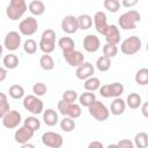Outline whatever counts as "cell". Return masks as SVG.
<instances>
[{"instance_id":"cb8c5ba5","label":"cell","mask_w":148,"mask_h":148,"mask_svg":"<svg viewBox=\"0 0 148 148\" xmlns=\"http://www.w3.org/2000/svg\"><path fill=\"white\" fill-rule=\"evenodd\" d=\"M2 64L7 69H15L18 66V57L14 53H8L3 57Z\"/></svg>"},{"instance_id":"74e56055","label":"cell","mask_w":148,"mask_h":148,"mask_svg":"<svg viewBox=\"0 0 148 148\" xmlns=\"http://www.w3.org/2000/svg\"><path fill=\"white\" fill-rule=\"evenodd\" d=\"M103 56H105V57H108V58H113V57H116L117 54H118V47H117V45H113V44H109V43H106L104 46H103Z\"/></svg>"},{"instance_id":"9c48e42d","label":"cell","mask_w":148,"mask_h":148,"mask_svg":"<svg viewBox=\"0 0 148 148\" xmlns=\"http://www.w3.org/2000/svg\"><path fill=\"white\" fill-rule=\"evenodd\" d=\"M38 30V21L34 16H28L18 23V32L23 36H32Z\"/></svg>"},{"instance_id":"e0dca14e","label":"cell","mask_w":148,"mask_h":148,"mask_svg":"<svg viewBox=\"0 0 148 148\" xmlns=\"http://www.w3.org/2000/svg\"><path fill=\"white\" fill-rule=\"evenodd\" d=\"M61 29H62L64 32H66L68 35L75 34L79 30L76 16H74V15H66L62 18V21H61Z\"/></svg>"},{"instance_id":"f6af8a7d","label":"cell","mask_w":148,"mask_h":148,"mask_svg":"<svg viewBox=\"0 0 148 148\" xmlns=\"http://www.w3.org/2000/svg\"><path fill=\"white\" fill-rule=\"evenodd\" d=\"M7 77V68L5 67H0V82L5 81Z\"/></svg>"},{"instance_id":"ac0fdd59","label":"cell","mask_w":148,"mask_h":148,"mask_svg":"<svg viewBox=\"0 0 148 148\" xmlns=\"http://www.w3.org/2000/svg\"><path fill=\"white\" fill-rule=\"evenodd\" d=\"M92 18H94L92 21H94V25H95L96 31L98 34H101V35H104L105 31H106V29H108V25H109L105 13L102 12V10L96 12Z\"/></svg>"},{"instance_id":"ffe728a7","label":"cell","mask_w":148,"mask_h":148,"mask_svg":"<svg viewBox=\"0 0 148 148\" xmlns=\"http://www.w3.org/2000/svg\"><path fill=\"white\" fill-rule=\"evenodd\" d=\"M43 121L46 126L53 127L58 124V112L54 109H46L43 110Z\"/></svg>"},{"instance_id":"52a82bcc","label":"cell","mask_w":148,"mask_h":148,"mask_svg":"<svg viewBox=\"0 0 148 148\" xmlns=\"http://www.w3.org/2000/svg\"><path fill=\"white\" fill-rule=\"evenodd\" d=\"M88 111H89V114L98 121H105L110 116V110L105 106L104 103L97 99L88 106Z\"/></svg>"},{"instance_id":"44dd1931","label":"cell","mask_w":148,"mask_h":148,"mask_svg":"<svg viewBox=\"0 0 148 148\" xmlns=\"http://www.w3.org/2000/svg\"><path fill=\"white\" fill-rule=\"evenodd\" d=\"M126 109V103L123 98L120 97H116L113 99V102H111V106H110V112L113 116H120L125 112Z\"/></svg>"},{"instance_id":"5b68a950","label":"cell","mask_w":148,"mask_h":148,"mask_svg":"<svg viewBox=\"0 0 148 148\" xmlns=\"http://www.w3.org/2000/svg\"><path fill=\"white\" fill-rule=\"evenodd\" d=\"M23 108L29 111L31 114L38 116L40 113H43L44 110V103L43 101L36 96V95H28L23 97Z\"/></svg>"},{"instance_id":"83f0119b","label":"cell","mask_w":148,"mask_h":148,"mask_svg":"<svg viewBox=\"0 0 148 148\" xmlns=\"http://www.w3.org/2000/svg\"><path fill=\"white\" fill-rule=\"evenodd\" d=\"M83 87L87 91H96L99 89L101 87V80L96 76H90L88 79L84 80V83H83Z\"/></svg>"},{"instance_id":"836d02e7","label":"cell","mask_w":148,"mask_h":148,"mask_svg":"<svg viewBox=\"0 0 148 148\" xmlns=\"http://www.w3.org/2000/svg\"><path fill=\"white\" fill-rule=\"evenodd\" d=\"M134 80H135V82L139 86H146V84H148V69L146 67L140 68L135 73Z\"/></svg>"},{"instance_id":"2e32d148","label":"cell","mask_w":148,"mask_h":148,"mask_svg":"<svg viewBox=\"0 0 148 148\" xmlns=\"http://www.w3.org/2000/svg\"><path fill=\"white\" fill-rule=\"evenodd\" d=\"M34 134L35 132L29 130L28 127H25L24 125L18 127L15 133H14V139H15V142H17L18 145H23L25 142H29L32 138H34Z\"/></svg>"},{"instance_id":"1f68e13d","label":"cell","mask_w":148,"mask_h":148,"mask_svg":"<svg viewBox=\"0 0 148 148\" xmlns=\"http://www.w3.org/2000/svg\"><path fill=\"white\" fill-rule=\"evenodd\" d=\"M23 125H24L25 127H28L29 130L36 132V131H38V130L40 128V120L34 114V116L27 117V118L24 119V121H23Z\"/></svg>"},{"instance_id":"bcb514c9","label":"cell","mask_w":148,"mask_h":148,"mask_svg":"<svg viewBox=\"0 0 148 148\" xmlns=\"http://www.w3.org/2000/svg\"><path fill=\"white\" fill-rule=\"evenodd\" d=\"M140 106H141V112H142L143 117H148V111H147V109H148V103L145 102V103L141 104Z\"/></svg>"},{"instance_id":"ee69618b","label":"cell","mask_w":148,"mask_h":148,"mask_svg":"<svg viewBox=\"0 0 148 148\" xmlns=\"http://www.w3.org/2000/svg\"><path fill=\"white\" fill-rule=\"evenodd\" d=\"M88 147L89 148H103L104 145L102 142H99V141H92V142H90L88 145Z\"/></svg>"},{"instance_id":"ba28073f","label":"cell","mask_w":148,"mask_h":148,"mask_svg":"<svg viewBox=\"0 0 148 148\" xmlns=\"http://www.w3.org/2000/svg\"><path fill=\"white\" fill-rule=\"evenodd\" d=\"M58 111L62 116H67V117H71L73 119L79 118L82 113L81 106L79 104H76V103H66L62 99H60L58 102Z\"/></svg>"},{"instance_id":"f546056e","label":"cell","mask_w":148,"mask_h":148,"mask_svg":"<svg viewBox=\"0 0 148 148\" xmlns=\"http://www.w3.org/2000/svg\"><path fill=\"white\" fill-rule=\"evenodd\" d=\"M39 66L44 71H52L54 68V61L53 58L49 53H44L39 59Z\"/></svg>"},{"instance_id":"3957f363","label":"cell","mask_w":148,"mask_h":148,"mask_svg":"<svg viewBox=\"0 0 148 148\" xmlns=\"http://www.w3.org/2000/svg\"><path fill=\"white\" fill-rule=\"evenodd\" d=\"M38 46L43 53H52L56 49V31L53 29L44 30L40 36Z\"/></svg>"},{"instance_id":"277c9868","label":"cell","mask_w":148,"mask_h":148,"mask_svg":"<svg viewBox=\"0 0 148 148\" xmlns=\"http://www.w3.org/2000/svg\"><path fill=\"white\" fill-rule=\"evenodd\" d=\"M142 42L138 36H130L120 43V51L126 56H133L141 50Z\"/></svg>"},{"instance_id":"8992f818","label":"cell","mask_w":148,"mask_h":148,"mask_svg":"<svg viewBox=\"0 0 148 148\" xmlns=\"http://www.w3.org/2000/svg\"><path fill=\"white\" fill-rule=\"evenodd\" d=\"M99 95L104 98H116L120 97L124 94V84L120 82H113V83H108L103 84L99 87Z\"/></svg>"},{"instance_id":"8fae6325","label":"cell","mask_w":148,"mask_h":148,"mask_svg":"<svg viewBox=\"0 0 148 148\" xmlns=\"http://www.w3.org/2000/svg\"><path fill=\"white\" fill-rule=\"evenodd\" d=\"M42 142H43L44 146L50 147V148H60L64 143V139L59 133L47 131V132L43 133Z\"/></svg>"},{"instance_id":"8d00e7d4","label":"cell","mask_w":148,"mask_h":148,"mask_svg":"<svg viewBox=\"0 0 148 148\" xmlns=\"http://www.w3.org/2000/svg\"><path fill=\"white\" fill-rule=\"evenodd\" d=\"M103 6L108 12L117 13L120 9V1L119 0H104Z\"/></svg>"},{"instance_id":"d590c367","label":"cell","mask_w":148,"mask_h":148,"mask_svg":"<svg viewBox=\"0 0 148 148\" xmlns=\"http://www.w3.org/2000/svg\"><path fill=\"white\" fill-rule=\"evenodd\" d=\"M10 110V105L8 102V98L6 94L0 92V119Z\"/></svg>"},{"instance_id":"7c38bea8","label":"cell","mask_w":148,"mask_h":148,"mask_svg":"<svg viewBox=\"0 0 148 148\" xmlns=\"http://www.w3.org/2000/svg\"><path fill=\"white\" fill-rule=\"evenodd\" d=\"M22 43V37L21 34L17 31H9L6 34L3 38V47L7 49L8 51H16Z\"/></svg>"},{"instance_id":"6da1fadb","label":"cell","mask_w":148,"mask_h":148,"mask_svg":"<svg viewBox=\"0 0 148 148\" xmlns=\"http://www.w3.org/2000/svg\"><path fill=\"white\" fill-rule=\"evenodd\" d=\"M27 9L28 5L25 0H10L6 8V15L9 20L17 21L24 15Z\"/></svg>"},{"instance_id":"603a6c76","label":"cell","mask_w":148,"mask_h":148,"mask_svg":"<svg viewBox=\"0 0 148 148\" xmlns=\"http://www.w3.org/2000/svg\"><path fill=\"white\" fill-rule=\"evenodd\" d=\"M125 103H126V106H128L130 109L136 110L142 104V99H141V96L138 92H131L130 95H127Z\"/></svg>"},{"instance_id":"60d3db41","label":"cell","mask_w":148,"mask_h":148,"mask_svg":"<svg viewBox=\"0 0 148 148\" xmlns=\"http://www.w3.org/2000/svg\"><path fill=\"white\" fill-rule=\"evenodd\" d=\"M46 91H47V87L43 82H37L32 86V92H34V95H36L38 97L44 96L46 94Z\"/></svg>"},{"instance_id":"7402d4cb","label":"cell","mask_w":148,"mask_h":148,"mask_svg":"<svg viewBox=\"0 0 148 148\" xmlns=\"http://www.w3.org/2000/svg\"><path fill=\"white\" fill-rule=\"evenodd\" d=\"M28 10L34 15V16H40L45 13V5L40 0H32L28 5Z\"/></svg>"},{"instance_id":"7a4b0ae2","label":"cell","mask_w":148,"mask_h":148,"mask_svg":"<svg viewBox=\"0 0 148 148\" xmlns=\"http://www.w3.org/2000/svg\"><path fill=\"white\" fill-rule=\"evenodd\" d=\"M141 21V15L138 10L131 9L120 15L118 18V24L123 30H133L136 28V24Z\"/></svg>"},{"instance_id":"f1b7e54d","label":"cell","mask_w":148,"mask_h":148,"mask_svg":"<svg viewBox=\"0 0 148 148\" xmlns=\"http://www.w3.org/2000/svg\"><path fill=\"white\" fill-rule=\"evenodd\" d=\"M59 126H60V130H62L64 132L69 133V132H72V131L75 130L76 124H75V120L73 118L67 117V116H64V118L59 123Z\"/></svg>"},{"instance_id":"d6a6232c","label":"cell","mask_w":148,"mask_h":148,"mask_svg":"<svg viewBox=\"0 0 148 148\" xmlns=\"http://www.w3.org/2000/svg\"><path fill=\"white\" fill-rule=\"evenodd\" d=\"M134 147L138 148H147L148 146V134L146 132H139L134 136Z\"/></svg>"},{"instance_id":"7dc6e473","label":"cell","mask_w":148,"mask_h":148,"mask_svg":"<svg viewBox=\"0 0 148 148\" xmlns=\"http://www.w3.org/2000/svg\"><path fill=\"white\" fill-rule=\"evenodd\" d=\"M2 52H3V45L0 44V58H1V56H2Z\"/></svg>"},{"instance_id":"d6986e66","label":"cell","mask_w":148,"mask_h":148,"mask_svg":"<svg viewBox=\"0 0 148 148\" xmlns=\"http://www.w3.org/2000/svg\"><path fill=\"white\" fill-rule=\"evenodd\" d=\"M105 40L109 44H113V45H118L120 43V31L119 28L116 24H109L108 29L104 34Z\"/></svg>"},{"instance_id":"e575fe53","label":"cell","mask_w":148,"mask_h":148,"mask_svg":"<svg viewBox=\"0 0 148 148\" xmlns=\"http://www.w3.org/2000/svg\"><path fill=\"white\" fill-rule=\"evenodd\" d=\"M110 67H111V59L110 58L102 56L96 60V68L99 72H108L110 69Z\"/></svg>"},{"instance_id":"5bb4252c","label":"cell","mask_w":148,"mask_h":148,"mask_svg":"<svg viewBox=\"0 0 148 148\" xmlns=\"http://www.w3.org/2000/svg\"><path fill=\"white\" fill-rule=\"evenodd\" d=\"M94 73H95V67L91 62H88V61H83L75 69V75L79 80H86L92 76Z\"/></svg>"},{"instance_id":"ab89813d","label":"cell","mask_w":148,"mask_h":148,"mask_svg":"<svg viewBox=\"0 0 148 148\" xmlns=\"http://www.w3.org/2000/svg\"><path fill=\"white\" fill-rule=\"evenodd\" d=\"M79 95L75 90L73 89H68V90H65L64 94H62V101H65L66 103H75L76 99H77Z\"/></svg>"},{"instance_id":"d4e9b609","label":"cell","mask_w":148,"mask_h":148,"mask_svg":"<svg viewBox=\"0 0 148 148\" xmlns=\"http://www.w3.org/2000/svg\"><path fill=\"white\" fill-rule=\"evenodd\" d=\"M77 99L80 102V105L88 108L90 104H92L96 101V95L94 94V91H87L86 90V92H82L77 97Z\"/></svg>"},{"instance_id":"4316f807","label":"cell","mask_w":148,"mask_h":148,"mask_svg":"<svg viewBox=\"0 0 148 148\" xmlns=\"http://www.w3.org/2000/svg\"><path fill=\"white\" fill-rule=\"evenodd\" d=\"M58 46L61 49L62 53L69 52L75 49V43L71 37H61L58 40Z\"/></svg>"},{"instance_id":"4fadbf2b","label":"cell","mask_w":148,"mask_h":148,"mask_svg":"<svg viewBox=\"0 0 148 148\" xmlns=\"http://www.w3.org/2000/svg\"><path fill=\"white\" fill-rule=\"evenodd\" d=\"M62 57L64 59L66 60V62L72 66V67H77L79 65H81L83 61H84V56L81 51H77V50H72L69 52H65L62 53Z\"/></svg>"},{"instance_id":"7bdbcfd3","label":"cell","mask_w":148,"mask_h":148,"mask_svg":"<svg viewBox=\"0 0 148 148\" xmlns=\"http://www.w3.org/2000/svg\"><path fill=\"white\" fill-rule=\"evenodd\" d=\"M138 2H139V0H121L123 6L126 7V8H132V7H134Z\"/></svg>"},{"instance_id":"484cf974","label":"cell","mask_w":148,"mask_h":148,"mask_svg":"<svg viewBox=\"0 0 148 148\" xmlns=\"http://www.w3.org/2000/svg\"><path fill=\"white\" fill-rule=\"evenodd\" d=\"M76 20H77L79 29L81 30H88L92 25V17L89 14H81L80 16L76 17Z\"/></svg>"},{"instance_id":"b9f144b4","label":"cell","mask_w":148,"mask_h":148,"mask_svg":"<svg viewBox=\"0 0 148 148\" xmlns=\"http://www.w3.org/2000/svg\"><path fill=\"white\" fill-rule=\"evenodd\" d=\"M116 146L119 147V148H134V143L132 141H130L128 139L120 140L118 143H116Z\"/></svg>"},{"instance_id":"9a60e30c","label":"cell","mask_w":148,"mask_h":148,"mask_svg":"<svg viewBox=\"0 0 148 148\" xmlns=\"http://www.w3.org/2000/svg\"><path fill=\"white\" fill-rule=\"evenodd\" d=\"M99 47H101V40L96 35L89 34L83 38V49L87 52L95 53L99 50Z\"/></svg>"},{"instance_id":"f35d334b","label":"cell","mask_w":148,"mask_h":148,"mask_svg":"<svg viewBox=\"0 0 148 148\" xmlns=\"http://www.w3.org/2000/svg\"><path fill=\"white\" fill-rule=\"evenodd\" d=\"M23 50H24V52L28 53V54H34V53H36V51H37V43H36V40H34V39H31V38L27 39V40L23 43Z\"/></svg>"},{"instance_id":"30bf717a","label":"cell","mask_w":148,"mask_h":148,"mask_svg":"<svg viewBox=\"0 0 148 148\" xmlns=\"http://www.w3.org/2000/svg\"><path fill=\"white\" fill-rule=\"evenodd\" d=\"M2 125L7 130H13L20 126L22 121V116L16 110H9L2 118Z\"/></svg>"},{"instance_id":"4dcf8cb0","label":"cell","mask_w":148,"mask_h":148,"mask_svg":"<svg viewBox=\"0 0 148 148\" xmlns=\"http://www.w3.org/2000/svg\"><path fill=\"white\" fill-rule=\"evenodd\" d=\"M8 94L13 99H21L24 97V88L21 84H12L8 89Z\"/></svg>"}]
</instances>
